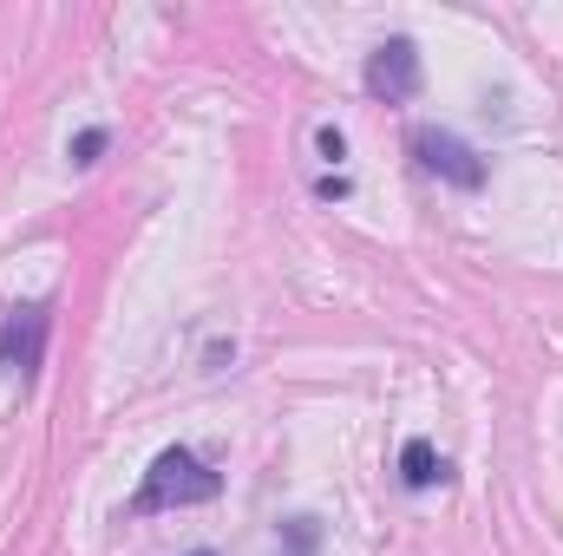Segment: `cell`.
I'll list each match as a JSON object with an SVG mask.
<instances>
[{
	"label": "cell",
	"mask_w": 563,
	"mask_h": 556,
	"mask_svg": "<svg viewBox=\"0 0 563 556\" xmlns=\"http://www.w3.org/2000/svg\"><path fill=\"white\" fill-rule=\"evenodd\" d=\"M46 334H53L46 301H13V308L0 314V367L20 374V380H33L40 360H46Z\"/></svg>",
	"instance_id": "obj_2"
},
{
	"label": "cell",
	"mask_w": 563,
	"mask_h": 556,
	"mask_svg": "<svg viewBox=\"0 0 563 556\" xmlns=\"http://www.w3.org/2000/svg\"><path fill=\"white\" fill-rule=\"evenodd\" d=\"M321 551V518H282L276 524V556H314Z\"/></svg>",
	"instance_id": "obj_6"
},
{
	"label": "cell",
	"mask_w": 563,
	"mask_h": 556,
	"mask_svg": "<svg viewBox=\"0 0 563 556\" xmlns=\"http://www.w3.org/2000/svg\"><path fill=\"white\" fill-rule=\"evenodd\" d=\"M106 144H112L106 125H86V132L73 138V164H99V157H106Z\"/></svg>",
	"instance_id": "obj_7"
},
{
	"label": "cell",
	"mask_w": 563,
	"mask_h": 556,
	"mask_svg": "<svg viewBox=\"0 0 563 556\" xmlns=\"http://www.w3.org/2000/svg\"><path fill=\"white\" fill-rule=\"evenodd\" d=\"M413 157H420V170L432 177H445L452 190H485V157L472 151L465 138H452V132H439V125H420L413 132Z\"/></svg>",
	"instance_id": "obj_3"
},
{
	"label": "cell",
	"mask_w": 563,
	"mask_h": 556,
	"mask_svg": "<svg viewBox=\"0 0 563 556\" xmlns=\"http://www.w3.org/2000/svg\"><path fill=\"white\" fill-rule=\"evenodd\" d=\"M223 491V471H210L190 445H164L144 471L139 498H132V518H151V511H184V504H210Z\"/></svg>",
	"instance_id": "obj_1"
},
{
	"label": "cell",
	"mask_w": 563,
	"mask_h": 556,
	"mask_svg": "<svg viewBox=\"0 0 563 556\" xmlns=\"http://www.w3.org/2000/svg\"><path fill=\"white\" fill-rule=\"evenodd\" d=\"M314 197H328V203H334V197H347V177H341V170H334V177H321V184H314Z\"/></svg>",
	"instance_id": "obj_9"
},
{
	"label": "cell",
	"mask_w": 563,
	"mask_h": 556,
	"mask_svg": "<svg viewBox=\"0 0 563 556\" xmlns=\"http://www.w3.org/2000/svg\"><path fill=\"white\" fill-rule=\"evenodd\" d=\"M367 92L387 99V105H407L420 92V46L407 33H394V40H380L367 53Z\"/></svg>",
	"instance_id": "obj_4"
},
{
	"label": "cell",
	"mask_w": 563,
	"mask_h": 556,
	"mask_svg": "<svg viewBox=\"0 0 563 556\" xmlns=\"http://www.w3.org/2000/svg\"><path fill=\"white\" fill-rule=\"evenodd\" d=\"M439 478H445L439 445H432V438H407V445H400V485H407V491H432Z\"/></svg>",
	"instance_id": "obj_5"
},
{
	"label": "cell",
	"mask_w": 563,
	"mask_h": 556,
	"mask_svg": "<svg viewBox=\"0 0 563 556\" xmlns=\"http://www.w3.org/2000/svg\"><path fill=\"white\" fill-rule=\"evenodd\" d=\"M190 556H217V551H190Z\"/></svg>",
	"instance_id": "obj_10"
},
{
	"label": "cell",
	"mask_w": 563,
	"mask_h": 556,
	"mask_svg": "<svg viewBox=\"0 0 563 556\" xmlns=\"http://www.w3.org/2000/svg\"><path fill=\"white\" fill-rule=\"evenodd\" d=\"M314 144H321V157H328V164H341V157H347V138H341V125H321V132H314Z\"/></svg>",
	"instance_id": "obj_8"
}]
</instances>
